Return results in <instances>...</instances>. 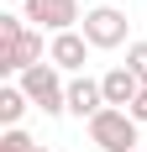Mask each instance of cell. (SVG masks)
<instances>
[{"mask_svg":"<svg viewBox=\"0 0 147 152\" xmlns=\"http://www.w3.org/2000/svg\"><path fill=\"white\" fill-rule=\"evenodd\" d=\"M21 89H26V100L42 110V115H63V110H68V84L58 79V68H53V63L26 68V74H21Z\"/></svg>","mask_w":147,"mask_h":152,"instance_id":"cell-1","label":"cell"},{"mask_svg":"<svg viewBox=\"0 0 147 152\" xmlns=\"http://www.w3.org/2000/svg\"><path fill=\"white\" fill-rule=\"evenodd\" d=\"M89 142H95L100 152H137V147H142V142H137L132 110H110V105L89 121Z\"/></svg>","mask_w":147,"mask_h":152,"instance_id":"cell-2","label":"cell"},{"mask_svg":"<svg viewBox=\"0 0 147 152\" xmlns=\"http://www.w3.org/2000/svg\"><path fill=\"white\" fill-rule=\"evenodd\" d=\"M84 42L89 47H121L126 42V11H116V5L84 11Z\"/></svg>","mask_w":147,"mask_h":152,"instance_id":"cell-3","label":"cell"},{"mask_svg":"<svg viewBox=\"0 0 147 152\" xmlns=\"http://www.w3.org/2000/svg\"><path fill=\"white\" fill-rule=\"evenodd\" d=\"M26 21L47 26L53 37H58V31H74V21H79V0H26Z\"/></svg>","mask_w":147,"mask_h":152,"instance_id":"cell-4","label":"cell"},{"mask_svg":"<svg viewBox=\"0 0 147 152\" xmlns=\"http://www.w3.org/2000/svg\"><path fill=\"white\" fill-rule=\"evenodd\" d=\"M100 89H105V105H110V110H132L137 94H142V79H137L126 63H116V68L100 79Z\"/></svg>","mask_w":147,"mask_h":152,"instance_id":"cell-5","label":"cell"},{"mask_svg":"<svg viewBox=\"0 0 147 152\" xmlns=\"http://www.w3.org/2000/svg\"><path fill=\"white\" fill-rule=\"evenodd\" d=\"M84 58H89V42H84V31H58V37H53V42H47V63H53V68H84Z\"/></svg>","mask_w":147,"mask_h":152,"instance_id":"cell-6","label":"cell"},{"mask_svg":"<svg viewBox=\"0 0 147 152\" xmlns=\"http://www.w3.org/2000/svg\"><path fill=\"white\" fill-rule=\"evenodd\" d=\"M68 110H74V115H84V121H95V115L105 110V89H100V79H84V74L74 79V84H68Z\"/></svg>","mask_w":147,"mask_h":152,"instance_id":"cell-7","label":"cell"},{"mask_svg":"<svg viewBox=\"0 0 147 152\" xmlns=\"http://www.w3.org/2000/svg\"><path fill=\"white\" fill-rule=\"evenodd\" d=\"M26 89H21V84H5V89H0V121H5V131H16V126H21V115H26Z\"/></svg>","mask_w":147,"mask_h":152,"instance_id":"cell-8","label":"cell"},{"mask_svg":"<svg viewBox=\"0 0 147 152\" xmlns=\"http://www.w3.org/2000/svg\"><path fill=\"white\" fill-rule=\"evenodd\" d=\"M0 152H42V147H37V142L16 126V131H5V137H0Z\"/></svg>","mask_w":147,"mask_h":152,"instance_id":"cell-9","label":"cell"},{"mask_svg":"<svg viewBox=\"0 0 147 152\" xmlns=\"http://www.w3.org/2000/svg\"><path fill=\"white\" fill-rule=\"evenodd\" d=\"M126 68L147 84V42H132V47H126Z\"/></svg>","mask_w":147,"mask_h":152,"instance_id":"cell-10","label":"cell"},{"mask_svg":"<svg viewBox=\"0 0 147 152\" xmlns=\"http://www.w3.org/2000/svg\"><path fill=\"white\" fill-rule=\"evenodd\" d=\"M132 121H137V126L147 121V84H142V94H137V105H132Z\"/></svg>","mask_w":147,"mask_h":152,"instance_id":"cell-11","label":"cell"},{"mask_svg":"<svg viewBox=\"0 0 147 152\" xmlns=\"http://www.w3.org/2000/svg\"><path fill=\"white\" fill-rule=\"evenodd\" d=\"M137 152H147V147H137Z\"/></svg>","mask_w":147,"mask_h":152,"instance_id":"cell-12","label":"cell"},{"mask_svg":"<svg viewBox=\"0 0 147 152\" xmlns=\"http://www.w3.org/2000/svg\"><path fill=\"white\" fill-rule=\"evenodd\" d=\"M21 5H26V0H21Z\"/></svg>","mask_w":147,"mask_h":152,"instance_id":"cell-13","label":"cell"},{"mask_svg":"<svg viewBox=\"0 0 147 152\" xmlns=\"http://www.w3.org/2000/svg\"><path fill=\"white\" fill-rule=\"evenodd\" d=\"M42 152H47V147H42Z\"/></svg>","mask_w":147,"mask_h":152,"instance_id":"cell-14","label":"cell"}]
</instances>
